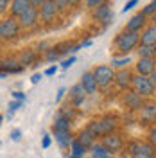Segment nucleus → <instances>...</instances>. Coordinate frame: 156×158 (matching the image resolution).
<instances>
[{
	"instance_id": "nucleus-1",
	"label": "nucleus",
	"mask_w": 156,
	"mask_h": 158,
	"mask_svg": "<svg viewBox=\"0 0 156 158\" xmlns=\"http://www.w3.org/2000/svg\"><path fill=\"white\" fill-rule=\"evenodd\" d=\"M118 126H120V120H118L117 115H104V117H99L95 120H92L86 129L95 138L99 137L102 138V137L111 135V133H117Z\"/></svg>"
},
{
	"instance_id": "nucleus-2",
	"label": "nucleus",
	"mask_w": 156,
	"mask_h": 158,
	"mask_svg": "<svg viewBox=\"0 0 156 158\" xmlns=\"http://www.w3.org/2000/svg\"><path fill=\"white\" fill-rule=\"evenodd\" d=\"M138 45H140V32L122 31L120 34H117V38H115V49L122 56H129L133 50L138 49Z\"/></svg>"
},
{
	"instance_id": "nucleus-46",
	"label": "nucleus",
	"mask_w": 156,
	"mask_h": 158,
	"mask_svg": "<svg viewBox=\"0 0 156 158\" xmlns=\"http://www.w3.org/2000/svg\"><path fill=\"white\" fill-rule=\"evenodd\" d=\"M149 79H151V83H153V86H154V90H156V70L149 76Z\"/></svg>"
},
{
	"instance_id": "nucleus-37",
	"label": "nucleus",
	"mask_w": 156,
	"mask_h": 158,
	"mask_svg": "<svg viewBox=\"0 0 156 158\" xmlns=\"http://www.w3.org/2000/svg\"><path fill=\"white\" fill-rule=\"evenodd\" d=\"M9 9V0H0V15H4Z\"/></svg>"
},
{
	"instance_id": "nucleus-44",
	"label": "nucleus",
	"mask_w": 156,
	"mask_h": 158,
	"mask_svg": "<svg viewBox=\"0 0 156 158\" xmlns=\"http://www.w3.org/2000/svg\"><path fill=\"white\" fill-rule=\"evenodd\" d=\"M65 94H67V88H59V92H58V97H56V101H61V99L65 97Z\"/></svg>"
},
{
	"instance_id": "nucleus-24",
	"label": "nucleus",
	"mask_w": 156,
	"mask_h": 158,
	"mask_svg": "<svg viewBox=\"0 0 156 158\" xmlns=\"http://www.w3.org/2000/svg\"><path fill=\"white\" fill-rule=\"evenodd\" d=\"M52 131H65V133H70V131H72V122L67 120V118H63V117H56L54 126H52Z\"/></svg>"
},
{
	"instance_id": "nucleus-29",
	"label": "nucleus",
	"mask_w": 156,
	"mask_h": 158,
	"mask_svg": "<svg viewBox=\"0 0 156 158\" xmlns=\"http://www.w3.org/2000/svg\"><path fill=\"white\" fill-rule=\"evenodd\" d=\"M156 156V149L149 144V142H144L142 144V153H140V158H154Z\"/></svg>"
},
{
	"instance_id": "nucleus-31",
	"label": "nucleus",
	"mask_w": 156,
	"mask_h": 158,
	"mask_svg": "<svg viewBox=\"0 0 156 158\" xmlns=\"http://www.w3.org/2000/svg\"><path fill=\"white\" fill-rule=\"evenodd\" d=\"M58 117H63V118H67V120H74V117H76V111L72 108H61L59 110V113H58Z\"/></svg>"
},
{
	"instance_id": "nucleus-3",
	"label": "nucleus",
	"mask_w": 156,
	"mask_h": 158,
	"mask_svg": "<svg viewBox=\"0 0 156 158\" xmlns=\"http://www.w3.org/2000/svg\"><path fill=\"white\" fill-rule=\"evenodd\" d=\"M99 88H109L115 83V69L109 65H99L92 70Z\"/></svg>"
},
{
	"instance_id": "nucleus-14",
	"label": "nucleus",
	"mask_w": 156,
	"mask_h": 158,
	"mask_svg": "<svg viewBox=\"0 0 156 158\" xmlns=\"http://www.w3.org/2000/svg\"><path fill=\"white\" fill-rule=\"evenodd\" d=\"M79 85L84 88L86 95H95V94L99 92V86H97V83H95V77H93L92 70L83 74V77H81V83H79Z\"/></svg>"
},
{
	"instance_id": "nucleus-18",
	"label": "nucleus",
	"mask_w": 156,
	"mask_h": 158,
	"mask_svg": "<svg viewBox=\"0 0 156 158\" xmlns=\"http://www.w3.org/2000/svg\"><path fill=\"white\" fill-rule=\"evenodd\" d=\"M93 18L101 22V23H109L111 18H113V11L109 7V4H104V6H101L97 9L93 11Z\"/></svg>"
},
{
	"instance_id": "nucleus-23",
	"label": "nucleus",
	"mask_w": 156,
	"mask_h": 158,
	"mask_svg": "<svg viewBox=\"0 0 156 158\" xmlns=\"http://www.w3.org/2000/svg\"><path fill=\"white\" fill-rule=\"evenodd\" d=\"M77 140L88 149V151H90V149H92L93 146H95V144H97V142H95V137H93V135H92L88 129H84V131H81V133H79Z\"/></svg>"
},
{
	"instance_id": "nucleus-35",
	"label": "nucleus",
	"mask_w": 156,
	"mask_h": 158,
	"mask_svg": "<svg viewBox=\"0 0 156 158\" xmlns=\"http://www.w3.org/2000/svg\"><path fill=\"white\" fill-rule=\"evenodd\" d=\"M18 108H22V101H13V102L9 104V117H11V115H13V113H14Z\"/></svg>"
},
{
	"instance_id": "nucleus-22",
	"label": "nucleus",
	"mask_w": 156,
	"mask_h": 158,
	"mask_svg": "<svg viewBox=\"0 0 156 158\" xmlns=\"http://www.w3.org/2000/svg\"><path fill=\"white\" fill-rule=\"evenodd\" d=\"M54 137H56V142L59 144L61 149H68L70 144H72V135L70 133H65V131H54Z\"/></svg>"
},
{
	"instance_id": "nucleus-21",
	"label": "nucleus",
	"mask_w": 156,
	"mask_h": 158,
	"mask_svg": "<svg viewBox=\"0 0 156 158\" xmlns=\"http://www.w3.org/2000/svg\"><path fill=\"white\" fill-rule=\"evenodd\" d=\"M142 144H144V140H129L124 149L127 151V155H131V156H135V158H140Z\"/></svg>"
},
{
	"instance_id": "nucleus-40",
	"label": "nucleus",
	"mask_w": 156,
	"mask_h": 158,
	"mask_svg": "<svg viewBox=\"0 0 156 158\" xmlns=\"http://www.w3.org/2000/svg\"><path fill=\"white\" fill-rule=\"evenodd\" d=\"M11 138H13L14 142H18L20 138H22V131H20V129H14V131L11 133Z\"/></svg>"
},
{
	"instance_id": "nucleus-12",
	"label": "nucleus",
	"mask_w": 156,
	"mask_h": 158,
	"mask_svg": "<svg viewBox=\"0 0 156 158\" xmlns=\"http://www.w3.org/2000/svg\"><path fill=\"white\" fill-rule=\"evenodd\" d=\"M39 22V9L38 7H31L25 15H22L18 18V23L22 29H32Z\"/></svg>"
},
{
	"instance_id": "nucleus-19",
	"label": "nucleus",
	"mask_w": 156,
	"mask_h": 158,
	"mask_svg": "<svg viewBox=\"0 0 156 158\" xmlns=\"http://www.w3.org/2000/svg\"><path fill=\"white\" fill-rule=\"evenodd\" d=\"M84 99H86V92H84V88L81 85H74L70 88V101H72V104L76 108H79L84 102Z\"/></svg>"
},
{
	"instance_id": "nucleus-5",
	"label": "nucleus",
	"mask_w": 156,
	"mask_h": 158,
	"mask_svg": "<svg viewBox=\"0 0 156 158\" xmlns=\"http://www.w3.org/2000/svg\"><path fill=\"white\" fill-rule=\"evenodd\" d=\"M101 144L106 148V151L109 155H117L120 151H124V148H126V140H124V137L120 133H111L108 137H102Z\"/></svg>"
},
{
	"instance_id": "nucleus-17",
	"label": "nucleus",
	"mask_w": 156,
	"mask_h": 158,
	"mask_svg": "<svg viewBox=\"0 0 156 158\" xmlns=\"http://www.w3.org/2000/svg\"><path fill=\"white\" fill-rule=\"evenodd\" d=\"M0 70L9 76V74H20L23 70V67H22V63H20L18 59H2Z\"/></svg>"
},
{
	"instance_id": "nucleus-10",
	"label": "nucleus",
	"mask_w": 156,
	"mask_h": 158,
	"mask_svg": "<svg viewBox=\"0 0 156 158\" xmlns=\"http://www.w3.org/2000/svg\"><path fill=\"white\" fill-rule=\"evenodd\" d=\"M154 70H156V61L154 59L138 58V61L133 65V72H135L137 76H144V77H149Z\"/></svg>"
},
{
	"instance_id": "nucleus-11",
	"label": "nucleus",
	"mask_w": 156,
	"mask_h": 158,
	"mask_svg": "<svg viewBox=\"0 0 156 158\" xmlns=\"http://www.w3.org/2000/svg\"><path fill=\"white\" fill-rule=\"evenodd\" d=\"M58 7H56V4L52 2V0H47L41 7H39V18H41V22L43 23H52V22H56V18H58Z\"/></svg>"
},
{
	"instance_id": "nucleus-50",
	"label": "nucleus",
	"mask_w": 156,
	"mask_h": 158,
	"mask_svg": "<svg viewBox=\"0 0 156 158\" xmlns=\"http://www.w3.org/2000/svg\"><path fill=\"white\" fill-rule=\"evenodd\" d=\"M2 120H4V117H2V115H0V124H2Z\"/></svg>"
},
{
	"instance_id": "nucleus-32",
	"label": "nucleus",
	"mask_w": 156,
	"mask_h": 158,
	"mask_svg": "<svg viewBox=\"0 0 156 158\" xmlns=\"http://www.w3.org/2000/svg\"><path fill=\"white\" fill-rule=\"evenodd\" d=\"M109 0H86V7L92 11H95L97 7H101V6H104V4H108Z\"/></svg>"
},
{
	"instance_id": "nucleus-7",
	"label": "nucleus",
	"mask_w": 156,
	"mask_h": 158,
	"mask_svg": "<svg viewBox=\"0 0 156 158\" xmlns=\"http://www.w3.org/2000/svg\"><path fill=\"white\" fill-rule=\"evenodd\" d=\"M122 102H124L127 111L135 113V111H140V110L144 108L146 99L142 97V95H138L135 90H127L126 94H124V97H122Z\"/></svg>"
},
{
	"instance_id": "nucleus-28",
	"label": "nucleus",
	"mask_w": 156,
	"mask_h": 158,
	"mask_svg": "<svg viewBox=\"0 0 156 158\" xmlns=\"http://www.w3.org/2000/svg\"><path fill=\"white\" fill-rule=\"evenodd\" d=\"M90 151H92V156H93V158H106V156H109V153L106 151V148H104L101 142H99V144H95V146L90 149Z\"/></svg>"
},
{
	"instance_id": "nucleus-48",
	"label": "nucleus",
	"mask_w": 156,
	"mask_h": 158,
	"mask_svg": "<svg viewBox=\"0 0 156 158\" xmlns=\"http://www.w3.org/2000/svg\"><path fill=\"white\" fill-rule=\"evenodd\" d=\"M149 20H151V22H153V23H154V25H156V13H154V15H153V16H151V18H149Z\"/></svg>"
},
{
	"instance_id": "nucleus-49",
	"label": "nucleus",
	"mask_w": 156,
	"mask_h": 158,
	"mask_svg": "<svg viewBox=\"0 0 156 158\" xmlns=\"http://www.w3.org/2000/svg\"><path fill=\"white\" fill-rule=\"evenodd\" d=\"M67 158H84V156H76V155H70V156H67Z\"/></svg>"
},
{
	"instance_id": "nucleus-20",
	"label": "nucleus",
	"mask_w": 156,
	"mask_h": 158,
	"mask_svg": "<svg viewBox=\"0 0 156 158\" xmlns=\"http://www.w3.org/2000/svg\"><path fill=\"white\" fill-rule=\"evenodd\" d=\"M20 63H22V67L25 69V67H32V65H36V61H38V54H36V50H23L22 54H20Z\"/></svg>"
},
{
	"instance_id": "nucleus-47",
	"label": "nucleus",
	"mask_w": 156,
	"mask_h": 158,
	"mask_svg": "<svg viewBox=\"0 0 156 158\" xmlns=\"http://www.w3.org/2000/svg\"><path fill=\"white\" fill-rule=\"evenodd\" d=\"M79 2H81V0H68V4H70V6H77Z\"/></svg>"
},
{
	"instance_id": "nucleus-26",
	"label": "nucleus",
	"mask_w": 156,
	"mask_h": 158,
	"mask_svg": "<svg viewBox=\"0 0 156 158\" xmlns=\"http://www.w3.org/2000/svg\"><path fill=\"white\" fill-rule=\"evenodd\" d=\"M111 65H113V69H115V70L129 69V65H133V59L129 58V56H122V58H113Z\"/></svg>"
},
{
	"instance_id": "nucleus-39",
	"label": "nucleus",
	"mask_w": 156,
	"mask_h": 158,
	"mask_svg": "<svg viewBox=\"0 0 156 158\" xmlns=\"http://www.w3.org/2000/svg\"><path fill=\"white\" fill-rule=\"evenodd\" d=\"M50 144H52V138H50L49 135H45V137H43V144H41V146H43V149H49Z\"/></svg>"
},
{
	"instance_id": "nucleus-30",
	"label": "nucleus",
	"mask_w": 156,
	"mask_h": 158,
	"mask_svg": "<svg viewBox=\"0 0 156 158\" xmlns=\"http://www.w3.org/2000/svg\"><path fill=\"white\" fill-rule=\"evenodd\" d=\"M140 13H142L144 16H147V18H151V16H153V15L156 13V0H151V2H149L146 7L140 11Z\"/></svg>"
},
{
	"instance_id": "nucleus-36",
	"label": "nucleus",
	"mask_w": 156,
	"mask_h": 158,
	"mask_svg": "<svg viewBox=\"0 0 156 158\" xmlns=\"http://www.w3.org/2000/svg\"><path fill=\"white\" fill-rule=\"evenodd\" d=\"M137 4H138V0H129V2H127L126 6H124L122 13H127V11H131L133 7H135V6H137Z\"/></svg>"
},
{
	"instance_id": "nucleus-25",
	"label": "nucleus",
	"mask_w": 156,
	"mask_h": 158,
	"mask_svg": "<svg viewBox=\"0 0 156 158\" xmlns=\"http://www.w3.org/2000/svg\"><path fill=\"white\" fill-rule=\"evenodd\" d=\"M138 58H147V59H154L156 58V47L151 45H138Z\"/></svg>"
},
{
	"instance_id": "nucleus-15",
	"label": "nucleus",
	"mask_w": 156,
	"mask_h": 158,
	"mask_svg": "<svg viewBox=\"0 0 156 158\" xmlns=\"http://www.w3.org/2000/svg\"><path fill=\"white\" fill-rule=\"evenodd\" d=\"M31 7H32L31 0H13V4H11V7H9L11 16L18 20L20 16H22V15H25Z\"/></svg>"
},
{
	"instance_id": "nucleus-42",
	"label": "nucleus",
	"mask_w": 156,
	"mask_h": 158,
	"mask_svg": "<svg viewBox=\"0 0 156 158\" xmlns=\"http://www.w3.org/2000/svg\"><path fill=\"white\" fill-rule=\"evenodd\" d=\"M45 2H47V0H31V4H32V7H41V6H43V4H45Z\"/></svg>"
},
{
	"instance_id": "nucleus-27",
	"label": "nucleus",
	"mask_w": 156,
	"mask_h": 158,
	"mask_svg": "<svg viewBox=\"0 0 156 158\" xmlns=\"http://www.w3.org/2000/svg\"><path fill=\"white\" fill-rule=\"evenodd\" d=\"M70 151H72L70 155H76V156H84L88 149L84 148L81 142H79L77 138H74V140H72V144H70Z\"/></svg>"
},
{
	"instance_id": "nucleus-41",
	"label": "nucleus",
	"mask_w": 156,
	"mask_h": 158,
	"mask_svg": "<svg viewBox=\"0 0 156 158\" xmlns=\"http://www.w3.org/2000/svg\"><path fill=\"white\" fill-rule=\"evenodd\" d=\"M56 72H58V67L54 65V67H49V69L45 70V76H54Z\"/></svg>"
},
{
	"instance_id": "nucleus-4",
	"label": "nucleus",
	"mask_w": 156,
	"mask_h": 158,
	"mask_svg": "<svg viewBox=\"0 0 156 158\" xmlns=\"http://www.w3.org/2000/svg\"><path fill=\"white\" fill-rule=\"evenodd\" d=\"M131 90H135L138 95H142L144 99L154 97V94H156V90H154V86H153V83H151V79L144 77V76H137V74H135V77H133Z\"/></svg>"
},
{
	"instance_id": "nucleus-6",
	"label": "nucleus",
	"mask_w": 156,
	"mask_h": 158,
	"mask_svg": "<svg viewBox=\"0 0 156 158\" xmlns=\"http://www.w3.org/2000/svg\"><path fill=\"white\" fill-rule=\"evenodd\" d=\"M20 23L16 18H6L0 22V36H2V40H7V41H11V40H14L16 36L20 34Z\"/></svg>"
},
{
	"instance_id": "nucleus-33",
	"label": "nucleus",
	"mask_w": 156,
	"mask_h": 158,
	"mask_svg": "<svg viewBox=\"0 0 156 158\" xmlns=\"http://www.w3.org/2000/svg\"><path fill=\"white\" fill-rule=\"evenodd\" d=\"M147 137H149V138H147V142H149V144L156 149V124L149 129V135H147Z\"/></svg>"
},
{
	"instance_id": "nucleus-16",
	"label": "nucleus",
	"mask_w": 156,
	"mask_h": 158,
	"mask_svg": "<svg viewBox=\"0 0 156 158\" xmlns=\"http://www.w3.org/2000/svg\"><path fill=\"white\" fill-rule=\"evenodd\" d=\"M140 45H151L156 47V25L151 23L140 32Z\"/></svg>"
},
{
	"instance_id": "nucleus-9",
	"label": "nucleus",
	"mask_w": 156,
	"mask_h": 158,
	"mask_svg": "<svg viewBox=\"0 0 156 158\" xmlns=\"http://www.w3.org/2000/svg\"><path fill=\"white\" fill-rule=\"evenodd\" d=\"M138 120L144 126H154L156 124V102H146L144 108L138 111Z\"/></svg>"
},
{
	"instance_id": "nucleus-38",
	"label": "nucleus",
	"mask_w": 156,
	"mask_h": 158,
	"mask_svg": "<svg viewBox=\"0 0 156 158\" xmlns=\"http://www.w3.org/2000/svg\"><path fill=\"white\" fill-rule=\"evenodd\" d=\"M74 63H76V58H74V56H72V58H70V59H65V61H63V65H61V67H63V69L67 70V69H70V67H72V65H74Z\"/></svg>"
},
{
	"instance_id": "nucleus-45",
	"label": "nucleus",
	"mask_w": 156,
	"mask_h": 158,
	"mask_svg": "<svg viewBox=\"0 0 156 158\" xmlns=\"http://www.w3.org/2000/svg\"><path fill=\"white\" fill-rule=\"evenodd\" d=\"M31 81H32V85H38L39 81H41V74H34V76H32V79H31Z\"/></svg>"
},
{
	"instance_id": "nucleus-43",
	"label": "nucleus",
	"mask_w": 156,
	"mask_h": 158,
	"mask_svg": "<svg viewBox=\"0 0 156 158\" xmlns=\"http://www.w3.org/2000/svg\"><path fill=\"white\" fill-rule=\"evenodd\" d=\"M13 97L16 99V101H22V102H23V99H25V95H23L22 92H13Z\"/></svg>"
},
{
	"instance_id": "nucleus-34",
	"label": "nucleus",
	"mask_w": 156,
	"mask_h": 158,
	"mask_svg": "<svg viewBox=\"0 0 156 158\" xmlns=\"http://www.w3.org/2000/svg\"><path fill=\"white\" fill-rule=\"evenodd\" d=\"M52 2L56 4V7H58V11H65V9H68V7H70L68 0H52Z\"/></svg>"
},
{
	"instance_id": "nucleus-53",
	"label": "nucleus",
	"mask_w": 156,
	"mask_h": 158,
	"mask_svg": "<svg viewBox=\"0 0 156 158\" xmlns=\"http://www.w3.org/2000/svg\"><path fill=\"white\" fill-rule=\"evenodd\" d=\"M154 61H156V58H154Z\"/></svg>"
},
{
	"instance_id": "nucleus-51",
	"label": "nucleus",
	"mask_w": 156,
	"mask_h": 158,
	"mask_svg": "<svg viewBox=\"0 0 156 158\" xmlns=\"http://www.w3.org/2000/svg\"><path fill=\"white\" fill-rule=\"evenodd\" d=\"M106 158H111V156H106Z\"/></svg>"
},
{
	"instance_id": "nucleus-13",
	"label": "nucleus",
	"mask_w": 156,
	"mask_h": 158,
	"mask_svg": "<svg viewBox=\"0 0 156 158\" xmlns=\"http://www.w3.org/2000/svg\"><path fill=\"white\" fill-rule=\"evenodd\" d=\"M147 16H144L142 13H137V15H133L131 18H129V22L126 23V29L127 32H142V31L147 27Z\"/></svg>"
},
{
	"instance_id": "nucleus-52",
	"label": "nucleus",
	"mask_w": 156,
	"mask_h": 158,
	"mask_svg": "<svg viewBox=\"0 0 156 158\" xmlns=\"http://www.w3.org/2000/svg\"><path fill=\"white\" fill-rule=\"evenodd\" d=\"M0 40H2V36H0Z\"/></svg>"
},
{
	"instance_id": "nucleus-8",
	"label": "nucleus",
	"mask_w": 156,
	"mask_h": 158,
	"mask_svg": "<svg viewBox=\"0 0 156 158\" xmlns=\"http://www.w3.org/2000/svg\"><path fill=\"white\" fill-rule=\"evenodd\" d=\"M133 77H135V72L131 69H122V70H115V86L122 92H127L131 90V85H133Z\"/></svg>"
}]
</instances>
